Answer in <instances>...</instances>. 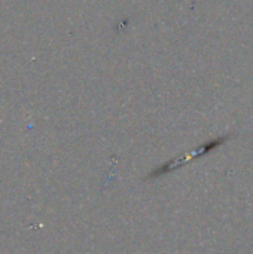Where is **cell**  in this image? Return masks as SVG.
Segmentation results:
<instances>
[{
    "label": "cell",
    "instance_id": "obj_1",
    "mask_svg": "<svg viewBox=\"0 0 253 254\" xmlns=\"http://www.w3.org/2000/svg\"><path fill=\"white\" fill-rule=\"evenodd\" d=\"M227 140H228V137H218V138H213V140H210V141H207V143H204V144L195 147V149H194L192 152H189V153H185V155H182V156H176V158H173V159L164 162L161 167H158V168H155L152 173H149L148 177H149V179H158V177L167 176V174H170V173H174L176 170L185 167L186 164L194 162V161H197V159H201V158L207 156L209 153H212L213 150L219 149L221 146H224V143H225Z\"/></svg>",
    "mask_w": 253,
    "mask_h": 254
}]
</instances>
